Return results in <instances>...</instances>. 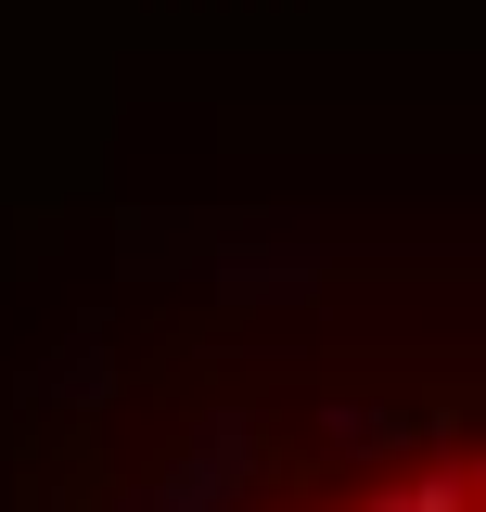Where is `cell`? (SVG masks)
Wrapping results in <instances>:
<instances>
[{"mask_svg":"<svg viewBox=\"0 0 486 512\" xmlns=\"http://www.w3.org/2000/svg\"><path fill=\"white\" fill-rule=\"evenodd\" d=\"M256 512H486V372L410 384L333 423L307 461H282Z\"/></svg>","mask_w":486,"mask_h":512,"instance_id":"cell-1","label":"cell"}]
</instances>
